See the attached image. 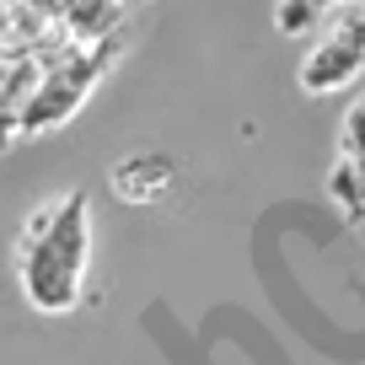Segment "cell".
Listing matches in <instances>:
<instances>
[{
	"instance_id": "1",
	"label": "cell",
	"mask_w": 365,
	"mask_h": 365,
	"mask_svg": "<svg viewBox=\"0 0 365 365\" xmlns=\"http://www.w3.org/2000/svg\"><path fill=\"white\" fill-rule=\"evenodd\" d=\"M91 258H97V220L81 188L43 199L27 210L11 242V274L22 301L38 317H70L91 301Z\"/></svg>"
},
{
	"instance_id": "2",
	"label": "cell",
	"mask_w": 365,
	"mask_h": 365,
	"mask_svg": "<svg viewBox=\"0 0 365 365\" xmlns=\"http://www.w3.org/2000/svg\"><path fill=\"white\" fill-rule=\"evenodd\" d=\"M124 38H97V43H76V38H59L43 54V76H38V91L27 103L22 135H43V129H59L81 103H86L97 81L108 76V65L118 59Z\"/></svg>"
},
{
	"instance_id": "3",
	"label": "cell",
	"mask_w": 365,
	"mask_h": 365,
	"mask_svg": "<svg viewBox=\"0 0 365 365\" xmlns=\"http://www.w3.org/2000/svg\"><path fill=\"white\" fill-rule=\"evenodd\" d=\"M360 76H365V6H344L317 27L312 48L296 65V81L307 97H339Z\"/></svg>"
},
{
	"instance_id": "4",
	"label": "cell",
	"mask_w": 365,
	"mask_h": 365,
	"mask_svg": "<svg viewBox=\"0 0 365 365\" xmlns=\"http://www.w3.org/2000/svg\"><path fill=\"white\" fill-rule=\"evenodd\" d=\"M43 54L48 48H6L0 54V145L22 140V118L38 91V76H43Z\"/></svg>"
},
{
	"instance_id": "5",
	"label": "cell",
	"mask_w": 365,
	"mask_h": 365,
	"mask_svg": "<svg viewBox=\"0 0 365 365\" xmlns=\"http://www.w3.org/2000/svg\"><path fill=\"white\" fill-rule=\"evenodd\" d=\"M108 182H113V194L124 199V205H161L182 182V172H178V161H172L167 150H135V156H124L108 172Z\"/></svg>"
},
{
	"instance_id": "6",
	"label": "cell",
	"mask_w": 365,
	"mask_h": 365,
	"mask_svg": "<svg viewBox=\"0 0 365 365\" xmlns=\"http://www.w3.org/2000/svg\"><path fill=\"white\" fill-rule=\"evenodd\" d=\"M328 199L354 231H365V156H339L328 172Z\"/></svg>"
},
{
	"instance_id": "7",
	"label": "cell",
	"mask_w": 365,
	"mask_h": 365,
	"mask_svg": "<svg viewBox=\"0 0 365 365\" xmlns=\"http://www.w3.org/2000/svg\"><path fill=\"white\" fill-rule=\"evenodd\" d=\"M344 6H365V0H274V27L285 38H301L312 27H322L333 11H344Z\"/></svg>"
},
{
	"instance_id": "8",
	"label": "cell",
	"mask_w": 365,
	"mask_h": 365,
	"mask_svg": "<svg viewBox=\"0 0 365 365\" xmlns=\"http://www.w3.org/2000/svg\"><path fill=\"white\" fill-rule=\"evenodd\" d=\"M339 156H365V91L344 108V124H339Z\"/></svg>"
},
{
	"instance_id": "9",
	"label": "cell",
	"mask_w": 365,
	"mask_h": 365,
	"mask_svg": "<svg viewBox=\"0 0 365 365\" xmlns=\"http://www.w3.org/2000/svg\"><path fill=\"white\" fill-rule=\"evenodd\" d=\"M22 6L38 22H65V11H70V0H22Z\"/></svg>"
}]
</instances>
